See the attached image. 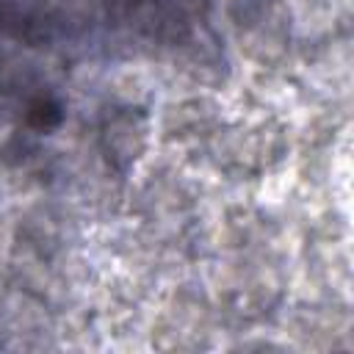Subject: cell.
<instances>
[{
	"instance_id": "obj_1",
	"label": "cell",
	"mask_w": 354,
	"mask_h": 354,
	"mask_svg": "<svg viewBox=\"0 0 354 354\" xmlns=\"http://www.w3.org/2000/svg\"><path fill=\"white\" fill-rule=\"evenodd\" d=\"M28 122L39 130H50L61 122V105L50 97H39L30 102V111H28Z\"/></svg>"
}]
</instances>
